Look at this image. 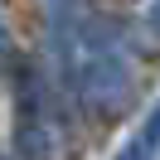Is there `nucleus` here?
Returning <instances> with one entry per match:
<instances>
[{"instance_id":"f257e3e1","label":"nucleus","mask_w":160,"mask_h":160,"mask_svg":"<svg viewBox=\"0 0 160 160\" xmlns=\"http://www.w3.org/2000/svg\"><path fill=\"white\" fill-rule=\"evenodd\" d=\"M53 15V44H58L63 82L92 117H112L131 97V53L121 44V29L112 20L88 10V0L63 5Z\"/></svg>"},{"instance_id":"f03ea898","label":"nucleus","mask_w":160,"mask_h":160,"mask_svg":"<svg viewBox=\"0 0 160 160\" xmlns=\"http://www.w3.org/2000/svg\"><path fill=\"white\" fill-rule=\"evenodd\" d=\"M15 141H20L24 160H58V121H53L49 102H44L39 78L24 73L20 88V126H15Z\"/></svg>"},{"instance_id":"7ed1b4c3","label":"nucleus","mask_w":160,"mask_h":160,"mask_svg":"<svg viewBox=\"0 0 160 160\" xmlns=\"http://www.w3.org/2000/svg\"><path fill=\"white\" fill-rule=\"evenodd\" d=\"M155 155H160V102H155V112L146 117V126L126 141V150H121L117 160H155Z\"/></svg>"},{"instance_id":"20e7f679","label":"nucleus","mask_w":160,"mask_h":160,"mask_svg":"<svg viewBox=\"0 0 160 160\" xmlns=\"http://www.w3.org/2000/svg\"><path fill=\"white\" fill-rule=\"evenodd\" d=\"M10 58V29H5V20H0V63Z\"/></svg>"},{"instance_id":"39448f33","label":"nucleus","mask_w":160,"mask_h":160,"mask_svg":"<svg viewBox=\"0 0 160 160\" xmlns=\"http://www.w3.org/2000/svg\"><path fill=\"white\" fill-rule=\"evenodd\" d=\"M150 29L160 34V0H155V5H150Z\"/></svg>"},{"instance_id":"423d86ee","label":"nucleus","mask_w":160,"mask_h":160,"mask_svg":"<svg viewBox=\"0 0 160 160\" xmlns=\"http://www.w3.org/2000/svg\"><path fill=\"white\" fill-rule=\"evenodd\" d=\"M0 160H5V155H0Z\"/></svg>"}]
</instances>
